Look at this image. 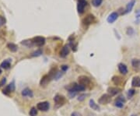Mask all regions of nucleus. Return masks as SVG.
Segmentation results:
<instances>
[{
	"instance_id": "1",
	"label": "nucleus",
	"mask_w": 140,
	"mask_h": 116,
	"mask_svg": "<svg viewBox=\"0 0 140 116\" xmlns=\"http://www.w3.org/2000/svg\"><path fill=\"white\" fill-rule=\"evenodd\" d=\"M69 93H78V92H81V91H84L86 89V87L81 84H69V86H67L65 87Z\"/></svg>"
},
{
	"instance_id": "2",
	"label": "nucleus",
	"mask_w": 140,
	"mask_h": 116,
	"mask_svg": "<svg viewBox=\"0 0 140 116\" xmlns=\"http://www.w3.org/2000/svg\"><path fill=\"white\" fill-rule=\"evenodd\" d=\"M54 101H55V104L56 107H59L63 106L67 102V100H66L65 96L60 95V94H57L54 97Z\"/></svg>"
},
{
	"instance_id": "5",
	"label": "nucleus",
	"mask_w": 140,
	"mask_h": 116,
	"mask_svg": "<svg viewBox=\"0 0 140 116\" xmlns=\"http://www.w3.org/2000/svg\"><path fill=\"white\" fill-rule=\"evenodd\" d=\"M37 110L41 111H48L50 108V104L48 101L39 102L37 104Z\"/></svg>"
},
{
	"instance_id": "24",
	"label": "nucleus",
	"mask_w": 140,
	"mask_h": 116,
	"mask_svg": "<svg viewBox=\"0 0 140 116\" xmlns=\"http://www.w3.org/2000/svg\"><path fill=\"white\" fill-rule=\"evenodd\" d=\"M102 2H103V0H92V1H91L92 5L94 6V7H98V6H100L102 4Z\"/></svg>"
},
{
	"instance_id": "33",
	"label": "nucleus",
	"mask_w": 140,
	"mask_h": 116,
	"mask_svg": "<svg viewBox=\"0 0 140 116\" xmlns=\"http://www.w3.org/2000/svg\"><path fill=\"white\" fill-rule=\"evenodd\" d=\"M71 116H82V114L77 111H74L71 114Z\"/></svg>"
},
{
	"instance_id": "7",
	"label": "nucleus",
	"mask_w": 140,
	"mask_h": 116,
	"mask_svg": "<svg viewBox=\"0 0 140 116\" xmlns=\"http://www.w3.org/2000/svg\"><path fill=\"white\" fill-rule=\"evenodd\" d=\"M94 21H95V17H94V16L92 15V14H89V15H87L85 18H83L82 23H83V24L84 26L88 27V26H89L90 24H92Z\"/></svg>"
},
{
	"instance_id": "16",
	"label": "nucleus",
	"mask_w": 140,
	"mask_h": 116,
	"mask_svg": "<svg viewBox=\"0 0 140 116\" xmlns=\"http://www.w3.org/2000/svg\"><path fill=\"white\" fill-rule=\"evenodd\" d=\"M21 94H22L23 97H29L30 98L34 97L33 91L30 89H29V88H25L24 90H23L22 92H21Z\"/></svg>"
},
{
	"instance_id": "12",
	"label": "nucleus",
	"mask_w": 140,
	"mask_h": 116,
	"mask_svg": "<svg viewBox=\"0 0 140 116\" xmlns=\"http://www.w3.org/2000/svg\"><path fill=\"white\" fill-rule=\"evenodd\" d=\"M69 52H70L69 46V45H65V46L62 48V50H61V52H60V57H62V58H65V57L69 54Z\"/></svg>"
},
{
	"instance_id": "13",
	"label": "nucleus",
	"mask_w": 140,
	"mask_h": 116,
	"mask_svg": "<svg viewBox=\"0 0 140 116\" xmlns=\"http://www.w3.org/2000/svg\"><path fill=\"white\" fill-rule=\"evenodd\" d=\"M11 62H12V59H6V60H4L1 63V65H0V67L3 68V69H9L11 67Z\"/></svg>"
},
{
	"instance_id": "31",
	"label": "nucleus",
	"mask_w": 140,
	"mask_h": 116,
	"mask_svg": "<svg viewBox=\"0 0 140 116\" xmlns=\"http://www.w3.org/2000/svg\"><path fill=\"white\" fill-rule=\"evenodd\" d=\"M4 23H6V19L3 16H0V26L3 25Z\"/></svg>"
},
{
	"instance_id": "10",
	"label": "nucleus",
	"mask_w": 140,
	"mask_h": 116,
	"mask_svg": "<svg viewBox=\"0 0 140 116\" xmlns=\"http://www.w3.org/2000/svg\"><path fill=\"white\" fill-rule=\"evenodd\" d=\"M86 6V0H78L77 10H78L79 13H80V14L83 13Z\"/></svg>"
},
{
	"instance_id": "25",
	"label": "nucleus",
	"mask_w": 140,
	"mask_h": 116,
	"mask_svg": "<svg viewBox=\"0 0 140 116\" xmlns=\"http://www.w3.org/2000/svg\"><path fill=\"white\" fill-rule=\"evenodd\" d=\"M29 114H30V116H37V108H36L34 107H31Z\"/></svg>"
},
{
	"instance_id": "22",
	"label": "nucleus",
	"mask_w": 140,
	"mask_h": 116,
	"mask_svg": "<svg viewBox=\"0 0 140 116\" xmlns=\"http://www.w3.org/2000/svg\"><path fill=\"white\" fill-rule=\"evenodd\" d=\"M21 44H22L23 45L27 47V48H31V47H33V46L34 45V43H33V42H32V40H24V41H23V42H21Z\"/></svg>"
},
{
	"instance_id": "3",
	"label": "nucleus",
	"mask_w": 140,
	"mask_h": 116,
	"mask_svg": "<svg viewBox=\"0 0 140 116\" xmlns=\"http://www.w3.org/2000/svg\"><path fill=\"white\" fill-rule=\"evenodd\" d=\"M32 42L34 43V45L37 46V47H41L43 46L44 44H45V38L44 37H41V36H37V37H35L32 39Z\"/></svg>"
},
{
	"instance_id": "9",
	"label": "nucleus",
	"mask_w": 140,
	"mask_h": 116,
	"mask_svg": "<svg viewBox=\"0 0 140 116\" xmlns=\"http://www.w3.org/2000/svg\"><path fill=\"white\" fill-rule=\"evenodd\" d=\"M111 96L108 94H103L99 98L98 102L101 104H108L111 102Z\"/></svg>"
},
{
	"instance_id": "35",
	"label": "nucleus",
	"mask_w": 140,
	"mask_h": 116,
	"mask_svg": "<svg viewBox=\"0 0 140 116\" xmlns=\"http://www.w3.org/2000/svg\"><path fill=\"white\" fill-rule=\"evenodd\" d=\"M1 73H2V69H0V75H1Z\"/></svg>"
},
{
	"instance_id": "18",
	"label": "nucleus",
	"mask_w": 140,
	"mask_h": 116,
	"mask_svg": "<svg viewBox=\"0 0 140 116\" xmlns=\"http://www.w3.org/2000/svg\"><path fill=\"white\" fill-rule=\"evenodd\" d=\"M131 86L134 87H140V77L134 76L131 80Z\"/></svg>"
},
{
	"instance_id": "26",
	"label": "nucleus",
	"mask_w": 140,
	"mask_h": 116,
	"mask_svg": "<svg viewBox=\"0 0 140 116\" xmlns=\"http://www.w3.org/2000/svg\"><path fill=\"white\" fill-rule=\"evenodd\" d=\"M41 54H42V51L39 49V50H37L36 52H34V53H32L31 56H33V57H38V56L41 55Z\"/></svg>"
},
{
	"instance_id": "32",
	"label": "nucleus",
	"mask_w": 140,
	"mask_h": 116,
	"mask_svg": "<svg viewBox=\"0 0 140 116\" xmlns=\"http://www.w3.org/2000/svg\"><path fill=\"white\" fill-rule=\"evenodd\" d=\"M61 69H62V72H64L67 71V69H69V66H68V65H62V66H61Z\"/></svg>"
},
{
	"instance_id": "21",
	"label": "nucleus",
	"mask_w": 140,
	"mask_h": 116,
	"mask_svg": "<svg viewBox=\"0 0 140 116\" xmlns=\"http://www.w3.org/2000/svg\"><path fill=\"white\" fill-rule=\"evenodd\" d=\"M131 65L133 69H140V59H133L131 61Z\"/></svg>"
},
{
	"instance_id": "14",
	"label": "nucleus",
	"mask_w": 140,
	"mask_h": 116,
	"mask_svg": "<svg viewBox=\"0 0 140 116\" xmlns=\"http://www.w3.org/2000/svg\"><path fill=\"white\" fill-rule=\"evenodd\" d=\"M120 92H121V89L118 87H109L108 89V93L111 96H115Z\"/></svg>"
},
{
	"instance_id": "27",
	"label": "nucleus",
	"mask_w": 140,
	"mask_h": 116,
	"mask_svg": "<svg viewBox=\"0 0 140 116\" xmlns=\"http://www.w3.org/2000/svg\"><path fill=\"white\" fill-rule=\"evenodd\" d=\"M135 94V90L134 89H130L128 92V98H131L134 94Z\"/></svg>"
},
{
	"instance_id": "6",
	"label": "nucleus",
	"mask_w": 140,
	"mask_h": 116,
	"mask_svg": "<svg viewBox=\"0 0 140 116\" xmlns=\"http://www.w3.org/2000/svg\"><path fill=\"white\" fill-rule=\"evenodd\" d=\"M15 83L14 81L11 82L9 85H7L3 90V93L5 94V95H10L11 93H13L14 90H15Z\"/></svg>"
},
{
	"instance_id": "17",
	"label": "nucleus",
	"mask_w": 140,
	"mask_h": 116,
	"mask_svg": "<svg viewBox=\"0 0 140 116\" xmlns=\"http://www.w3.org/2000/svg\"><path fill=\"white\" fill-rule=\"evenodd\" d=\"M112 82L115 85H121L123 83V78L119 76H114L112 77Z\"/></svg>"
},
{
	"instance_id": "8",
	"label": "nucleus",
	"mask_w": 140,
	"mask_h": 116,
	"mask_svg": "<svg viewBox=\"0 0 140 116\" xmlns=\"http://www.w3.org/2000/svg\"><path fill=\"white\" fill-rule=\"evenodd\" d=\"M78 81H79V84H81V85H83V86H87L89 84H90L91 83V80L89 77L86 76H79V78H78Z\"/></svg>"
},
{
	"instance_id": "20",
	"label": "nucleus",
	"mask_w": 140,
	"mask_h": 116,
	"mask_svg": "<svg viewBox=\"0 0 140 116\" xmlns=\"http://www.w3.org/2000/svg\"><path fill=\"white\" fill-rule=\"evenodd\" d=\"M89 107H90L93 110H95V111H99V110H100L99 105L94 101V100L90 99V100H89Z\"/></svg>"
},
{
	"instance_id": "36",
	"label": "nucleus",
	"mask_w": 140,
	"mask_h": 116,
	"mask_svg": "<svg viewBox=\"0 0 140 116\" xmlns=\"http://www.w3.org/2000/svg\"><path fill=\"white\" fill-rule=\"evenodd\" d=\"M131 116H137V115H135V114H131Z\"/></svg>"
},
{
	"instance_id": "34",
	"label": "nucleus",
	"mask_w": 140,
	"mask_h": 116,
	"mask_svg": "<svg viewBox=\"0 0 140 116\" xmlns=\"http://www.w3.org/2000/svg\"><path fill=\"white\" fill-rule=\"evenodd\" d=\"M132 33H133V29H132L131 27H130V28H128L127 34H131Z\"/></svg>"
},
{
	"instance_id": "23",
	"label": "nucleus",
	"mask_w": 140,
	"mask_h": 116,
	"mask_svg": "<svg viewBox=\"0 0 140 116\" xmlns=\"http://www.w3.org/2000/svg\"><path fill=\"white\" fill-rule=\"evenodd\" d=\"M7 48H9L10 51H11V52H16L17 51V49H18L17 45H16L13 44V43H9V44L7 45Z\"/></svg>"
},
{
	"instance_id": "15",
	"label": "nucleus",
	"mask_w": 140,
	"mask_h": 116,
	"mask_svg": "<svg viewBox=\"0 0 140 116\" xmlns=\"http://www.w3.org/2000/svg\"><path fill=\"white\" fill-rule=\"evenodd\" d=\"M118 70L122 75H126L128 73V68L127 65L124 63H119L118 64Z\"/></svg>"
},
{
	"instance_id": "28",
	"label": "nucleus",
	"mask_w": 140,
	"mask_h": 116,
	"mask_svg": "<svg viewBox=\"0 0 140 116\" xmlns=\"http://www.w3.org/2000/svg\"><path fill=\"white\" fill-rule=\"evenodd\" d=\"M114 105H115L117 107L121 108V107H124V103H122V102H121V101H115Z\"/></svg>"
},
{
	"instance_id": "19",
	"label": "nucleus",
	"mask_w": 140,
	"mask_h": 116,
	"mask_svg": "<svg viewBox=\"0 0 140 116\" xmlns=\"http://www.w3.org/2000/svg\"><path fill=\"white\" fill-rule=\"evenodd\" d=\"M135 3V0H132V1L129 2V3L127 4V6H126V8H125V10L124 13H130V12L131 11L132 8L134 7Z\"/></svg>"
},
{
	"instance_id": "11",
	"label": "nucleus",
	"mask_w": 140,
	"mask_h": 116,
	"mask_svg": "<svg viewBox=\"0 0 140 116\" xmlns=\"http://www.w3.org/2000/svg\"><path fill=\"white\" fill-rule=\"evenodd\" d=\"M118 18V13H116V12H113L108 16V17L107 19V21L109 23H113L115 20H117Z\"/></svg>"
},
{
	"instance_id": "29",
	"label": "nucleus",
	"mask_w": 140,
	"mask_h": 116,
	"mask_svg": "<svg viewBox=\"0 0 140 116\" xmlns=\"http://www.w3.org/2000/svg\"><path fill=\"white\" fill-rule=\"evenodd\" d=\"M115 101H121V102H122V103H125V98L123 96H119Z\"/></svg>"
},
{
	"instance_id": "4",
	"label": "nucleus",
	"mask_w": 140,
	"mask_h": 116,
	"mask_svg": "<svg viewBox=\"0 0 140 116\" xmlns=\"http://www.w3.org/2000/svg\"><path fill=\"white\" fill-rule=\"evenodd\" d=\"M52 80H53V77H52L49 73H48V74L44 75V76L42 77V78L40 79V85L44 87V86H46V85H48Z\"/></svg>"
},
{
	"instance_id": "30",
	"label": "nucleus",
	"mask_w": 140,
	"mask_h": 116,
	"mask_svg": "<svg viewBox=\"0 0 140 116\" xmlns=\"http://www.w3.org/2000/svg\"><path fill=\"white\" fill-rule=\"evenodd\" d=\"M86 94H81V95H79V96L78 100H79V101H83V100H85V99H86Z\"/></svg>"
}]
</instances>
